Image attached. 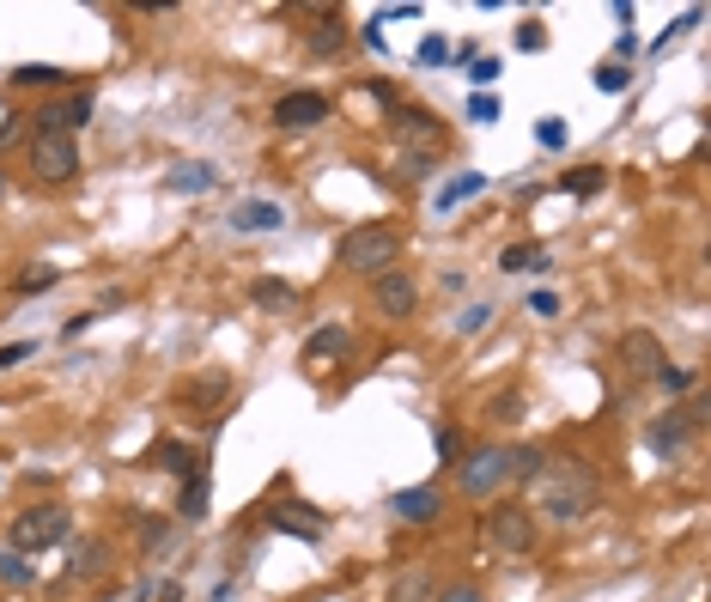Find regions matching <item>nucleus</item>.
<instances>
[{
	"mask_svg": "<svg viewBox=\"0 0 711 602\" xmlns=\"http://www.w3.org/2000/svg\"><path fill=\"white\" fill-rule=\"evenodd\" d=\"M535 517H553V523H578V517H590L596 511V499H602V481H596V469L584 463V457H541V469H535Z\"/></svg>",
	"mask_w": 711,
	"mask_h": 602,
	"instance_id": "f257e3e1",
	"label": "nucleus"
},
{
	"mask_svg": "<svg viewBox=\"0 0 711 602\" xmlns=\"http://www.w3.org/2000/svg\"><path fill=\"white\" fill-rule=\"evenodd\" d=\"M395 256H402V232H395V225H353L341 238V250H335V262L347 274H371V280L383 268H395Z\"/></svg>",
	"mask_w": 711,
	"mask_h": 602,
	"instance_id": "f03ea898",
	"label": "nucleus"
},
{
	"mask_svg": "<svg viewBox=\"0 0 711 602\" xmlns=\"http://www.w3.org/2000/svg\"><path fill=\"white\" fill-rule=\"evenodd\" d=\"M67 530H73V511L55 505V499H43V505H31V511L13 517V548L19 554H43V548L67 542Z\"/></svg>",
	"mask_w": 711,
	"mask_h": 602,
	"instance_id": "7ed1b4c3",
	"label": "nucleus"
},
{
	"mask_svg": "<svg viewBox=\"0 0 711 602\" xmlns=\"http://www.w3.org/2000/svg\"><path fill=\"white\" fill-rule=\"evenodd\" d=\"M25 159H31V171H37L43 183H73V177H79V146H73V134H61V128H37L31 146H25Z\"/></svg>",
	"mask_w": 711,
	"mask_h": 602,
	"instance_id": "20e7f679",
	"label": "nucleus"
},
{
	"mask_svg": "<svg viewBox=\"0 0 711 602\" xmlns=\"http://www.w3.org/2000/svg\"><path fill=\"white\" fill-rule=\"evenodd\" d=\"M535 536H541V517H535L523 499H505V505L487 511V542H493L499 554H529Z\"/></svg>",
	"mask_w": 711,
	"mask_h": 602,
	"instance_id": "39448f33",
	"label": "nucleus"
},
{
	"mask_svg": "<svg viewBox=\"0 0 711 602\" xmlns=\"http://www.w3.org/2000/svg\"><path fill=\"white\" fill-rule=\"evenodd\" d=\"M505 481H511V444H481L474 457L456 463V487H462L468 499H487V493H499Z\"/></svg>",
	"mask_w": 711,
	"mask_h": 602,
	"instance_id": "423d86ee",
	"label": "nucleus"
},
{
	"mask_svg": "<svg viewBox=\"0 0 711 602\" xmlns=\"http://www.w3.org/2000/svg\"><path fill=\"white\" fill-rule=\"evenodd\" d=\"M389 128H395V140L408 146V159H414V165H426V153H444V146H450V128H444L432 110H414V104L395 110Z\"/></svg>",
	"mask_w": 711,
	"mask_h": 602,
	"instance_id": "0eeeda50",
	"label": "nucleus"
},
{
	"mask_svg": "<svg viewBox=\"0 0 711 602\" xmlns=\"http://www.w3.org/2000/svg\"><path fill=\"white\" fill-rule=\"evenodd\" d=\"M268 523H274V530H286V536H298V542H323L329 511H316V505H304V499H274V505H268Z\"/></svg>",
	"mask_w": 711,
	"mask_h": 602,
	"instance_id": "6e6552de",
	"label": "nucleus"
},
{
	"mask_svg": "<svg viewBox=\"0 0 711 602\" xmlns=\"http://www.w3.org/2000/svg\"><path fill=\"white\" fill-rule=\"evenodd\" d=\"M620 365H626L639 384H651L657 371L669 365V353H663V341H657L651 329H626V335H620Z\"/></svg>",
	"mask_w": 711,
	"mask_h": 602,
	"instance_id": "1a4fd4ad",
	"label": "nucleus"
},
{
	"mask_svg": "<svg viewBox=\"0 0 711 602\" xmlns=\"http://www.w3.org/2000/svg\"><path fill=\"white\" fill-rule=\"evenodd\" d=\"M414 305H420V286H414V274H402V268H383V274H377V317L402 323V317H414Z\"/></svg>",
	"mask_w": 711,
	"mask_h": 602,
	"instance_id": "9d476101",
	"label": "nucleus"
},
{
	"mask_svg": "<svg viewBox=\"0 0 711 602\" xmlns=\"http://www.w3.org/2000/svg\"><path fill=\"white\" fill-rule=\"evenodd\" d=\"M316 122H329V98L323 92H286L274 104V128H286V134H304Z\"/></svg>",
	"mask_w": 711,
	"mask_h": 602,
	"instance_id": "9b49d317",
	"label": "nucleus"
},
{
	"mask_svg": "<svg viewBox=\"0 0 711 602\" xmlns=\"http://www.w3.org/2000/svg\"><path fill=\"white\" fill-rule=\"evenodd\" d=\"M104 572H110V542H98V536L73 542V554H67V584H92V578H104Z\"/></svg>",
	"mask_w": 711,
	"mask_h": 602,
	"instance_id": "f8f14e48",
	"label": "nucleus"
},
{
	"mask_svg": "<svg viewBox=\"0 0 711 602\" xmlns=\"http://www.w3.org/2000/svg\"><path fill=\"white\" fill-rule=\"evenodd\" d=\"M395 517L402 523H438L444 517V493L438 487H402L395 493Z\"/></svg>",
	"mask_w": 711,
	"mask_h": 602,
	"instance_id": "ddd939ff",
	"label": "nucleus"
},
{
	"mask_svg": "<svg viewBox=\"0 0 711 602\" xmlns=\"http://www.w3.org/2000/svg\"><path fill=\"white\" fill-rule=\"evenodd\" d=\"M225 396H231V378H225V371H207V378H195V384L183 390V402L201 408L207 426H219V402H225Z\"/></svg>",
	"mask_w": 711,
	"mask_h": 602,
	"instance_id": "4468645a",
	"label": "nucleus"
},
{
	"mask_svg": "<svg viewBox=\"0 0 711 602\" xmlns=\"http://www.w3.org/2000/svg\"><path fill=\"white\" fill-rule=\"evenodd\" d=\"M347 341H353L347 323H323V329H310V335H304V353H298V359H304V365H329V359L347 353Z\"/></svg>",
	"mask_w": 711,
	"mask_h": 602,
	"instance_id": "2eb2a0df",
	"label": "nucleus"
},
{
	"mask_svg": "<svg viewBox=\"0 0 711 602\" xmlns=\"http://www.w3.org/2000/svg\"><path fill=\"white\" fill-rule=\"evenodd\" d=\"M286 225V207L280 201H244L231 207V232H280Z\"/></svg>",
	"mask_w": 711,
	"mask_h": 602,
	"instance_id": "dca6fc26",
	"label": "nucleus"
},
{
	"mask_svg": "<svg viewBox=\"0 0 711 602\" xmlns=\"http://www.w3.org/2000/svg\"><path fill=\"white\" fill-rule=\"evenodd\" d=\"M152 469H171V475H183V481H189V475H207V469H201V450H189V444H177V438H158V444H152Z\"/></svg>",
	"mask_w": 711,
	"mask_h": 602,
	"instance_id": "f3484780",
	"label": "nucleus"
},
{
	"mask_svg": "<svg viewBox=\"0 0 711 602\" xmlns=\"http://www.w3.org/2000/svg\"><path fill=\"white\" fill-rule=\"evenodd\" d=\"M432 596H438L432 566H402V572H395V584H389V602H432Z\"/></svg>",
	"mask_w": 711,
	"mask_h": 602,
	"instance_id": "a211bd4d",
	"label": "nucleus"
},
{
	"mask_svg": "<svg viewBox=\"0 0 711 602\" xmlns=\"http://www.w3.org/2000/svg\"><path fill=\"white\" fill-rule=\"evenodd\" d=\"M687 432H693V426H687V414H681V408H669L663 420H651V432H645V438H651L657 457H675V450L687 444Z\"/></svg>",
	"mask_w": 711,
	"mask_h": 602,
	"instance_id": "6ab92c4d",
	"label": "nucleus"
},
{
	"mask_svg": "<svg viewBox=\"0 0 711 602\" xmlns=\"http://www.w3.org/2000/svg\"><path fill=\"white\" fill-rule=\"evenodd\" d=\"M86 122H92V86H86V92H73V98H61V104L43 116V128H61V134L86 128Z\"/></svg>",
	"mask_w": 711,
	"mask_h": 602,
	"instance_id": "aec40b11",
	"label": "nucleus"
},
{
	"mask_svg": "<svg viewBox=\"0 0 711 602\" xmlns=\"http://www.w3.org/2000/svg\"><path fill=\"white\" fill-rule=\"evenodd\" d=\"M341 49H347V19L329 7L323 19L310 25V55H341Z\"/></svg>",
	"mask_w": 711,
	"mask_h": 602,
	"instance_id": "412c9836",
	"label": "nucleus"
},
{
	"mask_svg": "<svg viewBox=\"0 0 711 602\" xmlns=\"http://www.w3.org/2000/svg\"><path fill=\"white\" fill-rule=\"evenodd\" d=\"M213 183H219V171H213L207 159H189V165L171 171V189H177V195H201V189H213Z\"/></svg>",
	"mask_w": 711,
	"mask_h": 602,
	"instance_id": "4be33fe9",
	"label": "nucleus"
},
{
	"mask_svg": "<svg viewBox=\"0 0 711 602\" xmlns=\"http://www.w3.org/2000/svg\"><path fill=\"white\" fill-rule=\"evenodd\" d=\"M499 268H505V274H541V268H547V250H541V244H511V250L499 256Z\"/></svg>",
	"mask_w": 711,
	"mask_h": 602,
	"instance_id": "5701e85b",
	"label": "nucleus"
},
{
	"mask_svg": "<svg viewBox=\"0 0 711 602\" xmlns=\"http://www.w3.org/2000/svg\"><path fill=\"white\" fill-rule=\"evenodd\" d=\"M177 517H183V523H201V517H207V475H189V481H183Z\"/></svg>",
	"mask_w": 711,
	"mask_h": 602,
	"instance_id": "b1692460",
	"label": "nucleus"
},
{
	"mask_svg": "<svg viewBox=\"0 0 711 602\" xmlns=\"http://www.w3.org/2000/svg\"><path fill=\"white\" fill-rule=\"evenodd\" d=\"M481 189H487V177H481V171H462V177H456L450 189H438V213H450L456 201H468V195H481Z\"/></svg>",
	"mask_w": 711,
	"mask_h": 602,
	"instance_id": "393cba45",
	"label": "nucleus"
},
{
	"mask_svg": "<svg viewBox=\"0 0 711 602\" xmlns=\"http://www.w3.org/2000/svg\"><path fill=\"white\" fill-rule=\"evenodd\" d=\"M171 536H177V523H171V517H146V523H140V548H146V554H165Z\"/></svg>",
	"mask_w": 711,
	"mask_h": 602,
	"instance_id": "a878e982",
	"label": "nucleus"
},
{
	"mask_svg": "<svg viewBox=\"0 0 711 602\" xmlns=\"http://www.w3.org/2000/svg\"><path fill=\"white\" fill-rule=\"evenodd\" d=\"M250 298H256L262 311H286V305H292V286H286V280H268V274H262V280L250 286Z\"/></svg>",
	"mask_w": 711,
	"mask_h": 602,
	"instance_id": "bb28decb",
	"label": "nucleus"
},
{
	"mask_svg": "<svg viewBox=\"0 0 711 602\" xmlns=\"http://www.w3.org/2000/svg\"><path fill=\"white\" fill-rule=\"evenodd\" d=\"M487 420H493V426H517V420H523V390H499V396L487 402Z\"/></svg>",
	"mask_w": 711,
	"mask_h": 602,
	"instance_id": "cd10ccee",
	"label": "nucleus"
},
{
	"mask_svg": "<svg viewBox=\"0 0 711 602\" xmlns=\"http://www.w3.org/2000/svg\"><path fill=\"white\" fill-rule=\"evenodd\" d=\"M61 80H67V73H61V67H49V61H25V67L13 73V86H43V92H49V86H61Z\"/></svg>",
	"mask_w": 711,
	"mask_h": 602,
	"instance_id": "c85d7f7f",
	"label": "nucleus"
},
{
	"mask_svg": "<svg viewBox=\"0 0 711 602\" xmlns=\"http://www.w3.org/2000/svg\"><path fill=\"white\" fill-rule=\"evenodd\" d=\"M566 189L572 195H602L608 177H602V165H578V171H566Z\"/></svg>",
	"mask_w": 711,
	"mask_h": 602,
	"instance_id": "c756f323",
	"label": "nucleus"
},
{
	"mask_svg": "<svg viewBox=\"0 0 711 602\" xmlns=\"http://www.w3.org/2000/svg\"><path fill=\"white\" fill-rule=\"evenodd\" d=\"M55 280H61V268H55V262H37V268H25V274H19V292L31 298V292H49Z\"/></svg>",
	"mask_w": 711,
	"mask_h": 602,
	"instance_id": "7c9ffc66",
	"label": "nucleus"
},
{
	"mask_svg": "<svg viewBox=\"0 0 711 602\" xmlns=\"http://www.w3.org/2000/svg\"><path fill=\"white\" fill-rule=\"evenodd\" d=\"M651 384H663L669 396H687V390H693L699 378H693V371H687V365H663V371H657V378H651Z\"/></svg>",
	"mask_w": 711,
	"mask_h": 602,
	"instance_id": "2f4dec72",
	"label": "nucleus"
},
{
	"mask_svg": "<svg viewBox=\"0 0 711 602\" xmlns=\"http://www.w3.org/2000/svg\"><path fill=\"white\" fill-rule=\"evenodd\" d=\"M626 80H632L626 61H602V67H596V92H626Z\"/></svg>",
	"mask_w": 711,
	"mask_h": 602,
	"instance_id": "473e14b6",
	"label": "nucleus"
},
{
	"mask_svg": "<svg viewBox=\"0 0 711 602\" xmlns=\"http://www.w3.org/2000/svg\"><path fill=\"white\" fill-rule=\"evenodd\" d=\"M535 140L547 146V153H560V146H566V122H560V116H541V122H535Z\"/></svg>",
	"mask_w": 711,
	"mask_h": 602,
	"instance_id": "72a5a7b5",
	"label": "nucleus"
},
{
	"mask_svg": "<svg viewBox=\"0 0 711 602\" xmlns=\"http://www.w3.org/2000/svg\"><path fill=\"white\" fill-rule=\"evenodd\" d=\"M487 323H493V305H468V311L456 317V329H462V335H487Z\"/></svg>",
	"mask_w": 711,
	"mask_h": 602,
	"instance_id": "f704fd0d",
	"label": "nucleus"
},
{
	"mask_svg": "<svg viewBox=\"0 0 711 602\" xmlns=\"http://www.w3.org/2000/svg\"><path fill=\"white\" fill-rule=\"evenodd\" d=\"M432 602H487V596H481V584H468V578H456V584H444V590H438Z\"/></svg>",
	"mask_w": 711,
	"mask_h": 602,
	"instance_id": "c9c22d12",
	"label": "nucleus"
},
{
	"mask_svg": "<svg viewBox=\"0 0 711 602\" xmlns=\"http://www.w3.org/2000/svg\"><path fill=\"white\" fill-rule=\"evenodd\" d=\"M468 80H474V86H493V80H499V61H493V55H468Z\"/></svg>",
	"mask_w": 711,
	"mask_h": 602,
	"instance_id": "e433bc0d",
	"label": "nucleus"
},
{
	"mask_svg": "<svg viewBox=\"0 0 711 602\" xmlns=\"http://www.w3.org/2000/svg\"><path fill=\"white\" fill-rule=\"evenodd\" d=\"M0 578H7V584H31V566H25L19 548H13V554H0Z\"/></svg>",
	"mask_w": 711,
	"mask_h": 602,
	"instance_id": "4c0bfd02",
	"label": "nucleus"
},
{
	"mask_svg": "<svg viewBox=\"0 0 711 602\" xmlns=\"http://www.w3.org/2000/svg\"><path fill=\"white\" fill-rule=\"evenodd\" d=\"M414 61H420V67H444V61H450V43H444V37H426Z\"/></svg>",
	"mask_w": 711,
	"mask_h": 602,
	"instance_id": "58836bf2",
	"label": "nucleus"
},
{
	"mask_svg": "<svg viewBox=\"0 0 711 602\" xmlns=\"http://www.w3.org/2000/svg\"><path fill=\"white\" fill-rule=\"evenodd\" d=\"M37 353V341H7V347H0V371H13V365H25Z\"/></svg>",
	"mask_w": 711,
	"mask_h": 602,
	"instance_id": "ea45409f",
	"label": "nucleus"
},
{
	"mask_svg": "<svg viewBox=\"0 0 711 602\" xmlns=\"http://www.w3.org/2000/svg\"><path fill=\"white\" fill-rule=\"evenodd\" d=\"M438 457H444V463H462V432H456V426L438 432Z\"/></svg>",
	"mask_w": 711,
	"mask_h": 602,
	"instance_id": "a19ab883",
	"label": "nucleus"
},
{
	"mask_svg": "<svg viewBox=\"0 0 711 602\" xmlns=\"http://www.w3.org/2000/svg\"><path fill=\"white\" fill-rule=\"evenodd\" d=\"M517 49H529V55L547 49V31H541V25H517Z\"/></svg>",
	"mask_w": 711,
	"mask_h": 602,
	"instance_id": "79ce46f5",
	"label": "nucleus"
},
{
	"mask_svg": "<svg viewBox=\"0 0 711 602\" xmlns=\"http://www.w3.org/2000/svg\"><path fill=\"white\" fill-rule=\"evenodd\" d=\"M468 116H474V122H493V116H499V98H487V92L468 98Z\"/></svg>",
	"mask_w": 711,
	"mask_h": 602,
	"instance_id": "37998d69",
	"label": "nucleus"
},
{
	"mask_svg": "<svg viewBox=\"0 0 711 602\" xmlns=\"http://www.w3.org/2000/svg\"><path fill=\"white\" fill-rule=\"evenodd\" d=\"M529 311H535V317H553V311H560V298H553V292H535Z\"/></svg>",
	"mask_w": 711,
	"mask_h": 602,
	"instance_id": "c03bdc74",
	"label": "nucleus"
},
{
	"mask_svg": "<svg viewBox=\"0 0 711 602\" xmlns=\"http://www.w3.org/2000/svg\"><path fill=\"white\" fill-rule=\"evenodd\" d=\"M13 134H19V116H13V122H0V146H7Z\"/></svg>",
	"mask_w": 711,
	"mask_h": 602,
	"instance_id": "a18cd8bd",
	"label": "nucleus"
},
{
	"mask_svg": "<svg viewBox=\"0 0 711 602\" xmlns=\"http://www.w3.org/2000/svg\"><path fill=\"white\" fill-rule=\"evenodd\" d=\"M0 201H7V177H0Z\"/></svg>",
	"mask_w": 711,
	"mask_h": 602,
	"instance_id": "49530a36",
	"label": "nucleus"
}]
</instances>
